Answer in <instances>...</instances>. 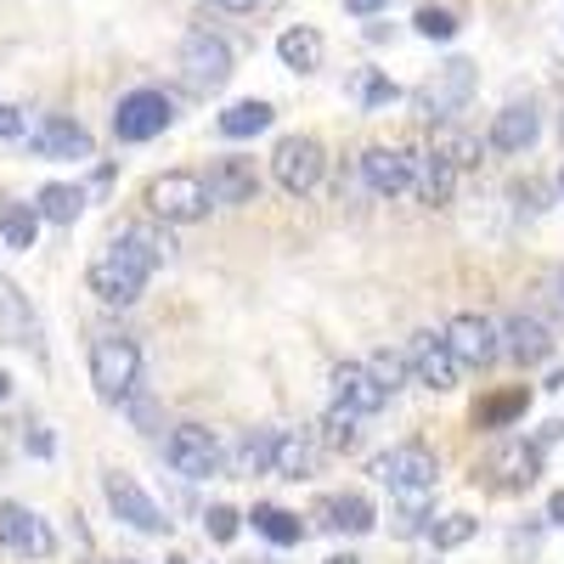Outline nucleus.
<instances>
[{
  "mask_svg": "<svg viewBox=\"0 0 564 564\" xmlns=\"http://www.w3.org/2000/svg\"><path fill=\"white\" fill-rule=\"evenodd\" d=\"M475 531H480L475 513H441V520H430V531H423V536H430L441 553H452V547H463V542H475Z\"/></svg>",
  "mask_w": 564,
  "mask_h": 564,
  "instance_id": "obj_32",
  "label": "nucleus"
},
{
  "mask_svg": "<svg viewBox=\"0 0 564 564\" xmlns=\"http://www.w3.org/2000/svg\"><path fill=\"white\" fill-rule=\"evenodd\" d=\"M124 412L135 417V430H159V401H153V395H141V390H135V395L124 401Z\"/></svg>",
  "mask_w": 564,
  "mask_h": 564,
  "instance_id": "obj_39",
  "label": "nucleus"
},
{
  "mask_svg": "<svg viewBox=\"0 0 564 564\" xmlns=\"http://www.w3.org/2000/svg\"><path fill=\"white\" fill-rule=\"evenodd\" d=\"M0 238H7V249H18V254H29L34 249V238H40V215H34V204H0Z\"/></svg>",
  "mask_w": 564,
  "mask_h": 564,
  "instance_id": "obj_28",
  "label": "nucleus"
},
{
  "mask_svg": "<svg viewBox=\"0 0 564 564\" xmlns=\"http://www.w3.org/2000/svg\"><path fill=\"white\" fill-rule=\"evenodd\" d=\"M536 135H542L536 102H508V108L491 119V148H497V153H525V148H536Z\"/></svg>",
  "mask_w": 564,
  "mask_h": 564,
  "instance_id": "obj_21",
  "label": "nucleus"
},
{
  "mask_svg": "<svg viewBox=\"0 0 564 564\" xmlns=\"http://www.w3.org/2000/svg\"><path fill=\"white\" fill-rule=\"evenodd\" d=\"M536 446H508L502 457H497V468H508V486H531L536 480Z\"/></svg>",
  "mask_w": 564,
  "mask_h": 564,
  "instance_id": "obj_34",
  "label": "nucleus"
},
{
  "mask_svg": "<svg viewBox=\"0 0 564 564\" xmlns=\"http://www.w3.org/2000/svg\"><path fill=\"white\" fill-rule=\"evenodd\" d=\"M322 441L334 446V452H356L361 446V417L334 401V406H327V417H322Z\"/></svg>",
  "mask_w": 564,
  "mask_h": 564,
  "instance_id": "obj_31",
  "label": "nucleus"
},
{
  "mask_svg": "<svg viewBox=\"0 0 564 564\" xmlns=\"http://www.w3.org/2000/svg\"><path fill=\"white\" fill-rule=\"evenodd\" d=\"M271 452H276V430H249L231 452V468L238 475H271Z\"/></svg>",
  "mask_w": 564,
  "mask_h": 564,
  "instance_id": "obj_29",
  "label": "nucleus"
},
{
  "mask_svg": "<svg viewBox=\"0 0 564 564\" xmlns=\"http://www.w3.org/2000/svg\"><path fill=\"white\" fill-rule=\"evenodd\" d=\"M361 181H367V193H379V198L412 193V153H401V148H367L361 153Z\"/></svg>",
  "mask_w": 564,
  "mask_h": 564,
  "instance_id": "obj_20",
  "label": "nucleus"
},
{
  "mask_svg": "<svg viewBox=\"0 0 564 564\" xmlns=\"http://www.w3.org/2000/svg\"><path fill=\"white\" fill-rule=\"evenodd\" d=\"M0 547L18 553V558H52L57 553V531L23 502H0Z\"/></svg>",
  "mask_w": 564,
  "mask_h": 564,
  "instance_id": "obj_13",
  "label": "nucleus"
},
{
  "mask_svg": "<svg viewBox=\"0 0 564 564\" xmlns=\"http://www.w3.org/2000/svg\"><path fill=\"white\" fill-rule=\"evenodd\" d=\"M316 531H334V536H367L379 525V508H372L361 491H339V497H322L316 502Z\"/></svg>",
  "mask_w": 564,
  "mask_h": 564,
  "instance_id": "obj_17",
  "label": "nucleus"
},
{
  "mask_svg": "<svg viewBox=\"0 0 564 564\" xmlns=\"http://www.w3.org/2000/svg\"><path fill=\"white\" fill-rule=\"evenodd\" d=\"M181 79L193 90H204V97L220 90L231 79V45L220 34H209V29H193L181 40Z\"/></svg>",
  "mask_w": 564,
  "mask_h": 564,
  "instance_id": "obj_7",
  "label": "nucleus"
},
{
  "mask_svg": "<svg viewBox=\"0 0 564 564\" xmlns=\"http://www.w3.org/2000/svg\"><path fill=\"white\" fill-rule=\"evenodd\" d=\"M322 34L316 29H305V23H294V29H282L276 34V57H282V68H294V74H316L322 68Z\"/></svg>",
  "mask_w": 564,
  "mask_h": 564,
  "instance_id": "obj_24",
  "label": "nucleus"
},
{
  "mask_svg": "<svg viewBox=\"0 0 564 564\" xmlns=\"http://www.w3.org/2000/svg\"><path fill=\"white\" fill-rule=\"evenodd\" d=\"M249 525L265 536V542H276V547H300L305 542V520L300 513H289V508H276V502H254V513H249Z\"/></svg>",
  "mask_w": 564,
  "mask_h": 564,
  "instance_id": "obj_26",
  "label": "nucleus"
},
{
  "mask_svg": "<svg viewBox=\"0 0 564 564\" xmlns=\"http://www.w3.org/2000/svg\"><path fill=\"white\" fill-rule=\"evenodd\" d=\"M327 564H361L356 553H334V558H327Z\"/></svg>",
  "mask_w": 564,
  "mask_h": 564,
  "instance_id": "obj_46",
  "label": "nucleus"
},
{
  "mask_svg": "<svg viewBox=\"0 0 564 564\" xmlns=\"http://www.w3.org/2000/svg\"><path fill=\"white\" fill-rule=\"evenodd\" d=\"M204 186H209V204L238 209V204H254V198H260V170H254V159L226 153V159H215V164H209Z\"/></svg>",
  "mask_w": 564,
  "mask_h": 564,
  "instance_id": "obj_15",
  "label": "nucleus"
},
{
  "mask_svg": "<svg viewBox=\"0 0 564 564\" xmlns=\"http://www.w3.org/2000/svg\"><path fill=\"white\" fill-rule=\"evenodd\" d=\"M148 209L164 220V226H193L204 220L215 204H209V186L198 170H164L153 186H148Z\"/></svg>",
  "mask_w": 564,
  "mask_h": 564,
  "instance_id": "obj_4",
  "label": "nucleus"
},
{
  "mask_svg": "<svg viewBox=\"0 0 564 564\" xmlns=\"http://www.w3.org/2000/svg\"><path fill=\"white\" fill-rule=\"evenodd\" d=\"M0 339L7 345H18V350H34L40 356V316H34V305H29V294L18 289V282L0 271Z\"/></svg>",
  "mask_w": 564,
  "mask_h": 564,
  "instance_id": "obj_16",
  "label": "nucleus"
},
{
  "mask_svg": "<svg viewBox=\"0 0 564 564\" xmlns=\"http://www.w3.org/2000/svg\"><path fill=\"white\" fill-rule=\"evenodd\" d=\"M271 119H276L271 102H254V97H249V102H231V108L220 113V135H226V141H249V135L271 130Z\"/></svg>",
  "mask_w": 564,
  "mask_h": 564,
  "instance_id": "obj_27",
  "label": "nucleus"
},
{
  "mask_svg": "<svg viewBox=\"0 0 564 564\" xmlns=\"http://www.w3.org/2000/svg\"><path fill=\"white\" fill-rule=\"evenodd\" d=\"M271 475H276V480H311V475H316V441H311L305 430H276Z\"/></svg>",
  "mask_w": 564,
  "mask_h": 564,
  "instance_id": "obj_23",
  "label": "nucleus"
},
{
  "mask_svg": "<svg viewBox=\"0 0 564 564\" xmlns=\"http://www.w3.org/2000/svg\"><path fill=\"white\" fill-rule=\"evenodd\" d=\"M401 97V90H395V79H384V74H361V108H390Z\"/></svg>",
  "mask_w": 564,
  "mask_h": 564,
  "instance_id": "obj_37",
  "label": "nucleus"
},
{
  "mask_svg": "<svg viewBox=\"0 0 564 564\" xmlns=\"http://www.w3.org/2000/svg\"><path fill=\"white\" fill-rule=\"evenodd\" d=\"M372 475L390 486V497L406 508V502H430L435 486H441V457L423 446V441H401L390 446L384 457H372Z\"/></svg>",
  "mask_w": 564,
  "mask_h": 564,
  "instance_id": "obj_2",
  "label": "nucleus"
},
{
  "mask_svg": "<svg viewBox=\"0 0 564 564\" xmlns=\"http://www.w3.org/2000/svg\"><path fill=\"white\" fill-rule=\"evenodd\" d=\"M412 186H417V198L430 204V209H446L452 193H457V164L430 148L423 159H412Z\"/></svg>",
  "mask_w": 564,
  "mask_h": 564,
  "instance_id": "obj_22",
  "label": "nucleus"
},
{
  "mask_svg": "<svg viewBox=\"0 0 564 564\" xmlns=\"http://www.w3.org/2000/svg\"><path fill=\"white\" fill-rule=\"evenodd\" d=\"M446 345H452V356H457V367H491L497 356H502V334H497V322L491 316H480V311H463V316H452L446 327Z\"/></svg>",
  "mask_w": 564,
  "mask_h": 564,
  "instance_id": "obj_11",
  "label": "nucleus"
},
{
  "mask_svg": "<svg viewBox=\"0 0 564 564\" xmlns=\"http://www.w3.org/2000/svg\"><path fill=\"white\" fill-rule=\"evenodd\" d=\"M204 531H209L215 542H231V536H238V508H226V502H215V508L204 513Z\"/></svg>",
  "mask_w": 564,
  "mask_h": 564,
  "instance_id": "obj_38",
  "label": "nucleus"
},
{
  "mask_svg": "<svg viewBox=\"0 0 564 564\" xmlns=\"http://www.w3.org/2000/svg\"><path fill=\"white\" fill-rule=\"evenodd\" d=\"M435 153L452 159L457 170H468V164H480V135H468V130H441V135H435Z\"/></svg>",
  "mask_w": 564,
  "mask_h": 564,
  "instance_id": "obj_33",
  "label": "nucleus"
},
{
  "mask_svg": "<svg viewBox=\"0 0 564 564\" xmlns=\"http://www.w3.org/2000/svg\"><path fill=\"white\" fill-rule=\"evenodd\" d=\"M29 148H34L40 159L79 164V159H90V153H97V141H90V130H85V124H74V119L52 113V119H40V124L29 130Z\"/></svg>",
  "mask_w": 564,
  "mask_h": 564,
  "instance_id": "obj_14",
  "label": "nucleus"
},
{
  "mask_svg": "<svg viewBox=\"0 0 564 564\" xmlns=\"http://www.w3.org/2000/svg\"><path fill=\"white\" fill-rule=\"evenodd\" d=\"M271 175L282 193H316V181H322V141L316 135H282L276 148H271Z\"/></svg>",
  "mask_w": 564,
  "mask_h": 564,
  "instance_id": "obj_10",
  "label": "nucleus"
},
{
  "mask_svg": "<svg viewBox=\"0 0 564 564\" xmlns=\"http://www.w3.org/2000/svg\"><path fill=\"white\" fill-rule=\"evenodd\" d=\"M34 215L52 220V226H74L85 215V186H68V181H45L34 193Z\"/></svg>",
  "mask_w": 564,
  "mask_h": 564,
  "instance_id": "obj_25",
  "label": "nucleus"
},
{
  "mask_svg": "<svg viewBox=\"0 0 564 564\" xmlns=\"http://www.w3.org/2000/svg\"><path fill=\"white\" fill-rule=\"evenodd\" d=\"M170 119H175V97H170V90L141 85V90H130V97H119V108H113V135H119V141H153V135L170 130Z\"/></svg>",
  "mask_w": 564,
  "mask_h": 564,
  "instance_id": "obj_6",
  "label": "nucleus"
},
{
  "mask_svg": "<svg viewBox=\"0 0 564 564\" xmlns=\"http://www.w3.org/2000/svg\"><path fill=\"white\" fill-rule=\"evenodd\" d=\"M502 356L508 361H520V367H542L553 356V334H547V322L542 316H525V311H513L502 327Z\"/></svg>",
  "mask_w": 564,
  "mask_h": 564,
  "instance_id": "obj_18",
  "label": "nucleus"
},
{
  "mask_svg": "<svg viewBox=\"0 0 564 564\" xmlns=\"http://www.w3.org/2000/svg\"><path fill=\"white\" fill-rule=\"evenodd\" d=\"M90 390L108 406H124L141 390V345L124 334H102L90 345Z\"/></svg>",
  "mask_w": 564,
  "mask_h": 564,
  "instance_id": "obj_3",
  "label": "nucleus"
},
{
  "mask_svg": "<svg viewBox=\"0 0 564 564\" xmlns=\"http://www.w3.org/2000/svg\"><path fill=\"white\" fill-rule=\"evenodd\" d=\"M406 367H412V379H417L423 390H435V395L457 390V356H452L446 334H435V327L412 334V345H406Z\"/></svg>",
  "mask_w": 564,
  "mask_h": 564,
  "instance_id": "obj_12",
  "label": "nucleus"
},
{
  "mask_svg": "<svg viewBox=\"0 0 564 564\" xmlns=\"http://www.w3.org/2000/svg\"><path fill=\"white\" fill-rule=\"evenodd\" d=\"M170 564H186V558H170Z\"/></svg>",
  "mask_w": 564,
  "mask_h": 564,
  "instance_id": "obj_49",
  "label": "nucleus"
},
{
  "mask_svg": "<svg viewBox=\"0 0 564 564\" xmlns=\"http://www.w3.org/2000/svg\"><path fill=\"white\" fill-rule=\"evenodd\" d=\"M412 23H417V34H423V40H452V34H457V18H452L446 7H423Z\"/></svg>",
  "mask_w": 564,
  "mask_h": 564,
  "instance_id": "obj_36",
  "label": "nucleus"
},
{
  "mask_svg": "<svg viewBox=\"0 0 564 564\" xmlns=\"http://www.w3.org/2000/svg\"><path fill=\"white\" fill-rule=\"evenodd\" d=\"M102 497H108V508H113V520H124L130 531H141V536H164V531H170L164 508L141 491L135 475H119V468H108V475H102Z\"/></svg>",
  "mask_w": 564,
  "mask_h": 564,
  "instance_id": "obj_8",
  "label": "nucleus"
},
{
  "mask_svg": "<svg viewBox=\"0 0 564 564\" xmlns=\"http://www.w3.org/2000/svg\"><path fill=\"white\" fill-rule=\"evenodd\" d=\"M170 249H175L170 231H159L153 220L124 226L119 238L90 260V294H97L102 305H135L141 294H148V282H153V271L164 265Z\"/></svg>",
  "mask_w": 564,
  "mask_h": 564,
  "instance_id": "obj_1",
  "label": "nucleus"
},
{
  "mask_svg": "<svg viewBox=\"0 0 564 564\" xmlns=\"http://www.w3.org/2000/svg\"><path fill=\"white\" fill-rule=\"evenodd\" d=\"M334 401L350 406L356 417H372V412H384L390 390L372 379V367H367V361H339V367H334Z\"/></svg>",
  "mask_w": 564,
  "mask_h": 564,
  "instance_id": "obj_19",
  "label": "nucleus"
},
{
  "mask_svg": "<svg viewBox=\"0 0 564 564\" xmlns=\"http://www.w3.org/2000/svg\"><path fill=\"white\" fill-rule=\"evenodd\" d=\"M367 367H372V379H379L384 390H401V379L412 372V367H406V350H379Z\"/></svg>",
  "mask_w": 564,
  "mask_h": 564,
  "instance_id": "obj_35",
  "label": "nucleus"
},
{
  "mask_svg": "<svg viewBox=\"0 0 564 564\" xmlns=\"http://www.w3.org/2000/svg\"><path fill=\"white\" fill-rule=\"evenodd\" d=\"M547 520H553V525H564V491H553V502H547Z\"/></svg>",
  "mask_w": 564,
  "mask_h": 564,
  "instance_id": "obj_43",
  "label": "nucleus"
},
{
  "mask_svg": "<svg viewBox=\"0 0 564 564\" xmlns=\"http://www.w3.org/2000/svg\"><path fill=\"white\" fill-rule=\"evenodd\" d=\"M124 564H130V558H124Z\"/></svg>",
  "mask_w": 564,
  "mask_h": 564,
  "instance_id": "obj_50",
  "label": "nucleus"
},
{
  "mask_svg": "<svg viewBox=\"0 0 564 564\" xmlns=\"http://www.w3.org/2000/svg\"><path fill=\"white\" fill-rule=\"evenodd\" d=\"M468 97H475V63H468V57L441 63L430 79L417 85V108H423V119H435V124H446L452 113H463Z\"/></svg>",
  "mask_w": 564,
  "mask_h": 564,
  "instance_id": "obj_5",
  "label": "nucleus"
},
{
  "mask_svg": "<svg viewBox=\"0 0 564 564\" xmlns=\"http://www.w3.org/2000/svg\"><path fill=\"white\" fill-rule=\"evenodd\" d=\"M558 300H564V271H558Z\"/></svg>",
  "mask_w": 564,
  "mask_h": 564,
  "instance_id": "obj_48",
  "label": "nucleus"
},
{
  "mask_svg": "<svg viewBox=\"0 0 564 564\" xmlns=\"http://www.w3.org/2000/svg\"><path fill=\"white\" fill-rule=\"evenodd\" d=\"M164 457H170V468L181 480H209V475H220V463H226L215 430H204V423H181V430H170Z\"/></svg>",
  "mask_w": 564,
  "mask_h": 564,
  "instance_id": "obj_9",
  "label": "nucleus"
},
{
  "mask_svg": "<svg viewBox=\"0 0 564 564\" xmlns=\"http://www.w3.org/2000/svg\"><path fill=\"white\" fill-rule=\"evenodd\" d=\"M215 7H226V12H254L260 0H215Z\"/></svg>",
  "mask_w": 564,
  "mask_h": 564,
  "instance_id": "obj_44",
  "label": "nucleus"
},
{
  "mask_svg": "<svg viewBox=\"0 0 564 564\" xmlns=\"http://www.w3.org/2000/svg\"><path fill=\"white\" fill-rule=\"evenodd\" d=\"M23 446H29L34 457H52V452H57V441H52V430H45V423H29V430H23Z\"/></svg>",
  "mask_w": 564,
  "mask_h": 564,
  "instance_id": "obj_40",
  "label": "nucleus"
},
{
  "mask_svg": "<svg viewBox=\"0 0 564 564\" xmlns=\"http://www.w3.org/2000/svg\"><path fill=\"white\" fill-rule=\"evenodd\" d=\"M345 12L350 18H379V12H390V0H345Z\"/></svg>",
  "mask_w": 564,
  "mask_h": 564,
  "instance_id": "obj_42",
  "label": "nucleus"
},
{
  "mask_svg": "<svg viewBox=\"0 0 564 564\" xmlns=\"http://www.w3.org/2000/svg\"><path fill=\"white\" fill-rule=\"evenodd\" d=\"M531 406V390L520 384V390H502V395H491V401H480L475 406V430H502V423H513Z\"/></svg>",
  "mask_w": 564,
  "mask_h": 564,
  "instance_id": "obj_30",
  "label": "nucleus"
},
{
  "mask_svg": "<svg viewBox=\"0 0 564 564\" xmlns=\"http://www.w3.org/2000/svg\"><path fill=\"white\" fill-rule=\"evenodd\" d=\"M7 401H12V372L0 367V406H7Z\"/></svg>",
  "mask_w": 564,
  "mask_h": 564,
  "instance_id": "obj_45",
  "label": "nucleus"
},
{
  "mask_svg": "<svg viewBox=\"0 0 564 564\" xmlns=\"http://www.w3.org/2000/svg\"><path fill=\"white\" fill-rule=\"evenodd\" d=\"M558 193H564V164H558Z\"/></svg>",
  "mask_w": 564,
  "mask_h": 564,
  "instance_id": "obj_47",
  "label": "nucleus"
},
{
  "mask_svg": "<svg viewBox=\"0 0 564 564\" xmlns=\"http://www.w3.org/2000/svg\"><path fill=\"white\" fill-rule=\"evenodd\" d=\"M29 124H23V113L12 108V102H0V141H18Z\"/></svg>",
  "mask_w": 564,
  "mask_h": 564,
  "instance_id": "obj_41",
  "label": "nucleus"
}]
</instances>
